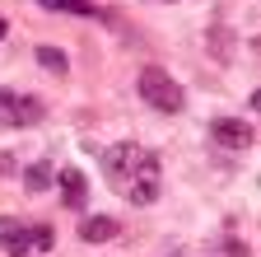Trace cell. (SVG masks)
Wrapping results in <instances>:
<instances>
[{
    "label": "cell",
    "instance_id": "obj_1",
    "mask_svg": "<svg viewBox=\"0 0 261 257\" xmlns=\"http://www.w3.org/2000/svg\"><path fill=\"white\" fill-rule=\"evenodd\" d=\"M103 178L117 192L121 201L130 206H154L159 192H163V173H159V159L154 150L136 145V141H121L103 154Z\"/></svg>",
    "mask_w": 261,
    "mask_h": 257
},
{
    "label": "cell",
    "instance_id": "obj_2",
    "mask_svg": "<svg viewBox=\"0 0 261 257\" xmlns=\"http://www.w3.org/2000/svg\"><path fill=\"white\" fill-rule=\"evenodd\" d=\"M56 243V229L42 220H14V215H0V248L10 257H38V252H51Z\"/></svg>",
    "mask_w": 261,
    "mask_h": 257
},
{
    "label": "cell",
    "instance_id": "obj_3",
    "mask_svg": "<svg viewBox=\"0 0 261 257\" xmlns=\"http://www.w3.org/2000/svg\"><path fill=\"white\" fill-rule=\"evenodd\" d=\"M140 99H145L149 108H159V112H182V108H187L182 84H177L168 71H159V66H145V71H140Z\"/></svg>",
    "mask_w": 261,
    "mask_h": 257
},
{
    "label": "cell",
    "instance_id": "obj_4",
    "mask_svg": "<svg viewBox=\"0 0 261 257\" xmlns=\"http://www.w3.org/2000/svg\"><path fill=\"white\" fill-rule=\"evenodd\" d=\"M47 117L42 99H33V94H14V89H0V122L5 126H38Z\"/></svg>",
    "mask_w": 261,
    "mask_h": 257
},
{
    "label": "cell",
    "instance_id": "obj_5",
    "mask_svg": "<svg viewBox=\"0 0 261 257\" xmlns=\"http://www.w3.org/2000/svg\"><path fill=\"white\" fill-rule=\"evenodd\" d=\"M210 141L224 154H243V150H252V126L238 117H219V122H210Z\"/></svg>",
    "mask_w": 261,
    "mask_h": 257
},
{
    "label": "cell",
    "instance_id": "obj_6",
    "mask_svg": "<svg viewBox=\"0 0 261 257\" xmlns=\"http://www.w3.org/2000/svg\"><path fill=\"white\" fill-rule=\"evenodd\" d=\"M61 197H65V206H70V211H84V201H89V182H84L80 169H61Z\"/></svg>",
    "mask_w": 261,
    "mask_h": 257
},
{
    "label": "cell",
    "instance_id": "obj_7",
    "mask_svg": "<svg viewBox=\"0 0 261 257\" xmlns=\"http://www.w3.org/2000/svg\"><path fill=\"white\" fill-rule=\"evenodd\" d=\"M80 239L84 243H108V239H117V220L112 215H89L80 224Z\"/></svg>",
    "mask_w": 261,
    "mask_h": 257
},
{
    "label": "cell",
    "instance_id": "obj_8",
    "mask_svg": "<svg viewBox=\"0 0 261 257\" xmlns=\"http://www.w3.org/2000/svg\"><path fill=\"white\" fill-rule=\"evenodd\" d=\"M38 5L56 14H98V0H38Z\"/></svg>",
    "mask_w": 261,
    "mask_h": 257
},
{
    "label": "cell",
    "instance_id": "obj_9",
    "mask_svg": "<svg viewBox=\"0 0 261 257\" xmlns=\"http://www.w3.org/2000/svg\"><path fill=\"white\" fill-rule=\"evenodd\" d=\"M51 178H56L51 164H28V169H23V187H28V192H47Z\"/></svg>",
    "mask_w": 261,
    "mask_h": 257
},
{
    "label": "cell",
    "instance_id": "obj_10",
    "mask_svg": "<svg viewBox=\"0 0 261 257\" xmlns=\"http://www.w3.org/2000/svg\"><path fill=\"white\" fill-rule=\"evenodd\" d=\"M33 56H38V66H42V71H51V75H65V71H70L65 52H56V47H38Z\"/></svg>",
    "mask_w": 261,
    "mask_h": 257
},
{
    "label": "cell",
    "instance_id": "obj_11",
    "mask_svg": "<svg viewBox=\"0 0 261 257\" xmlns=\"http://www.w3.org/2000/svg\"><path fill=\"white\" fill-rule=\"evenodd\" d=\"M5 33H10V24H5V19H0V42H5Z\"/></svg>",
    "mask_w": 261,
    "mask_h": 257
}]
</instances>
